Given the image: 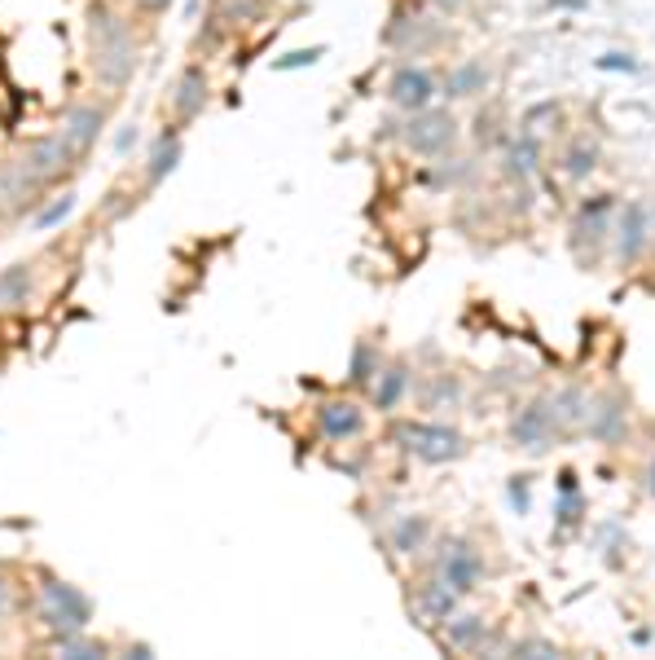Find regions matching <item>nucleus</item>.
I'll return each mask as SVG.
<instances>
[{"label": "nucleus", "mask_w": 655, "mask_h": 660, "mask_svg": "<svg viewBox=\"0 0 655 660\" xmlns=\"http://www.w3.org/2000/svg\"><path fill=\"white\" fill-rule=\"evenodd\" d=\"M554 410H559L563 427H585L590 423V396L576 392V388H563L559 396H554Z\"/></svg>", "instance_id": "22"}, {"label": "nucleus", "mask_w": 655, "mask_h": 660, "mask_svg": "<svg viewBox=\"0 0 655 660\" xmlns=\"http://www.w3.org/2000/svg\"><path fill=\"white\" fill-rule=\"evenodd\" d=\"M510 652H515V656H559V647L541 643V638H524V643H515Z\"/></svg>", "instance_id": "30"}, {"label": "nucleus", "mask_w": 655, "mask_h": 660, "mask_svg": "<svg viewBox=\"0 0 655 660\" xmlns=\"http://www.w3.org/2000/svg\"><path fill=\"white\" fill-rule=\"evenodd\" d=\"M550 5H585V0H550Z\"/></svg>", "instance_id": "39"}, {"label": "nucleus", "mask_w": 655, "mask_h": 660, "mask_svg": "<svg viewBox=\"0 0 655 660\" xmlns=\"http://www.w3.org/2000/svg\"><path fill=\"white\" fill-rule=\"evenodd\" d=\"M550 119H559V106H541V110H532L528 115V132H537V124H550Z\"/></svg>", "instance_id": "32"}, {"label": "nucleus", "mask_w": 655, "mask_h": 660, "mask_svg": "<svg viewBox=\"0 0 655 660\" xmlns=\"http://www.w3.org/2000/svg\"><path fill=\"white\" fill-rule=\"evenodd\" d=\"M510 502H515V511H528V489H524V480L510 484Z\"/></svg>", "instance_id": "33"}, {"label": "nucleus", "mask_w": 655, "mask_h": 660, "mask_svg": "<svg viewBox=\"0 0 655 660\" xmlns=\"http://www.w3.org/2000/svg\"><path fill=\"white\" fill-rule=\"evenodd\" d=\"M44 594V625H49L58 638L66 634H84V625H88V616H93V603L84 599L75 586H66V581L58 577H49L40 586Z\"/></svg>", "instance_id": "3"}, {"label": "nucleus", "mask_w": 655, "mask_h": 660, "mask_svg": "<svg viewBox=\"0 0 655 660\" xmlns=\"http://www.w3.org/2000/svg\"><path fill=\"white\" fill-rule=\"evenodd\" d=\"M444 638H449V647H458V652H475V647L488 643V625L480 616H449V621H444Z\"/></svg>", "instance_id": "17"}, {"label": "nucleus", "mask_w": 655, "mask_h": 660, "mask_svg": "<svg viewBox=\"0 0 655 660\" xmlns=\"http://www.w3.org/2000/svg\"><path fill=\"white\" fill-rule=\"evenodd\" d=\"M427 533H431L427 515H401V524L392 528V546L401 550V555H414V550H423Z\"/></svg>", "instance_id": "21"}, {"label": "nucleus", "mask_w": 655, "mask_h": 660, "mask_svg": "<svg viewBox=\"0 0 655 660\" xmlns=\"http://www.w3.org/2000/svg\"><path fill=\"white\" fill-rule=\"evenodd\" d=\"M488 88V71L480 62H462L458 71L444 80V97H453V102H462V97H475Z\"/></svg>", "instance_id": "19"}, {"label": "nucleus", "mask_w": 655, "mask_h": 660, "mask_svg": "<svg viewBox=\"0 0 655 660\" xmlns=\"http://www.w3.org/2000/svg\"><path fill=\"white\" fill-rule=\"evenodd\" d=\"M458 599H462V594L449 590V586H444V581L436 577L431 586H423V594H418V616H423V621H431V625H444L453 612H458Z\"/></svg>", "instance_id": "13"}, {"label": "nucleus", "mask_w": 655, "mask_h": 660, "mask_svg": "<svg viewBox=\"0 0 655 660\" xmlns=\"http://www.w3.org/2000/svg\"><path fill=\"white\" fill-rule=\"evenodd\" d=\"M537 159H541L537 141H532V132H524V137H515V141L506 146V163H502V172L510 176V181H528V176L537 172Z\"/></svg>", "instance_id": "16"}, {"label": "nucleus", "mask_w": 655, "mask_h": 660, "mask_svg": "<svg viewBox=\"0 0 655 660\" xmlns=\"http://www.w3.org/2000/svg\"><path fill=\"white\" fill-rule=\"evenodd\" d=\"M22 163H27V168L40 176V181H49V176H62V172H66L71 154H66L62 137H40V141H31V146H27Z\"/></svg>", "instance_id": "10"}, {"label": "nucleus", "mask_w": 655, "mask_h": 660, "mask_svg": "<svg viewBox=\"0 0 655 660\" xmlns=\"http://www.w3.org/2000/svg\"><path fill=\"white\" fill-rule=\"evenodd\" d=\"M31 295V273L22 269H5L0 273V308H14V304H22Z\"/></svg>", "instance_id": "23"}, {"label": "nucleus", "mask_w": 655, "mask_h": 660, "mask_svg": "<svg viewBox=\"0 0 655 660\" xmlns=\"http://www.w3.org/2000/svg\"><path fill=\"white\" fill-rule=\"evenodd\" d=\"M132 141H137V132H132V128H128V132H124V137H119V141H115V150H132Z\"/></svg>", "instance_id": "35"}, {"label": "nucleus", "mask_w": 655, "mask_h": 660, "mask_svg": "<svg viewBox=\"0 0 655 660\" xmlns=\"http://www.w3.org/2000/svg\"><path fill=\"white\" fill-rule=\"evenodd\" d=\"M374 366H379L374 348L370 344H357V348H352V374H348V379L357 383V388H365V383H374Z\"/></svg>", "instance_id": "25"}, {"label": "nucleus", "mask_w": 655, "mask_h": 660, "mask_svg": "<svg viewBox=\"0 0 655 660\" xmlns=\"http://www.w3.org/2000/svg\"><path fill=\"white\" fill-rule=\"evenodd\" d=\"M5 608H9V586L0 581V612H5Z\"/></svg>", "instance_id": "37"}, {"label": "nucleus", "mask_w": 655, "mask_h": 660, "mask_svg": "<svg viewBox=\"0 0 655 660\" xmlns=\"http://www.w3.org/2000/svg\"><path fill=\"white\" fill-rule=\"evenodd\" d=\"M436 97V75L427 66H401L392 75V102L401 110H427Z\"/></svg>", "instance_id": "9"}, {"label": "nucleus", "mask_w": 655, "mask_h": 660, "mask_svg": "<svg viewBox=\"0 0 655 660\" xmlns=\"http://www.w3.org/2000/svg\"><path fill=\"white\" fill-rule=\"evenodd\" d=\"M321 58V49H295V53H286V58H277L273 62V71H295V66H313Z\"/></svg>", "instance_id": "29"}, {"label": "nucleus", "mask_w": 655, "mask_h": 660, "mask_svg": "<svg viewBox=\"0 0 655 660\" xmlns=\"http://www.w3.org/2000/svg\"><path fill=\"white\" fill-rule=\"evenodd\" d=\"M616 234V256L620 260H638V251L651 242V207L647 203H625L612 225Z\"/></svg>", "instance_id": "7"}, {"label": "nucleus", "mask_w": 655, "mask_h": 660, "mask_svg": "<svg viewBox=\"0 0 655 660\" xmlns=\"http://www.w3.org/2000/svg\"><path fill=\"white\" fill-rule=\"evenodd\" d=\"M396 440H401V449H409L418 462H431V467L458 462L466 454V436L444 423H401L396 427Z\"/></svg>", "instance_id": "2"}, {"label": "nucleus", "mask_w": 655, "mask_h": 660, "mask_svg": "<svg viewBox=\"0 0 655 660\" xmlns=\"http://www.w3.org/2000/svg\"><path fill=\"white\" fill-rule=\"evenodd\" d=\"M40 185V176L27 168V163H0V207H18L22 198Z\"/></svg>", "instance_id": "14"}, {"label": "nucleus", "mask_w": 655, "mask_h": 660, "mask_svg": "<svg viewBox=\"0 0 655 660\" xmlns=\"http://www.w3.org/2000/svg\"><path fill=\"white\" fill-rule=\"evenodd\" d=\"M651 234H655V207H651ZM655 242V238H651Z\"/></svg>", "instance_id": "40"}, {"label": "nucleus", "mask_w": 655, "mask_h": 660, "mask_svg": "<svg viewBox=\"0 0 655 660\" xmlns=\"http://www.w3.org/2000/svg\"><path fill=\"white\" fill-rule=\"evenodd\" d=\"M203 106H207V75L198 66H185L181 80H176V93H172L176 119H194Z\"/></svg>", "instance_id": "12"}, {"label": "nucleus", "mask_w": 655, "mask_h": 660, "mask_svg": "<svg viewBox=\"0 0 655 660\" xmlns=\"http://www.w3.org/2000/svg\"><path fill=\"white\" fill-rule=\"evenodd\" d=\"M559 489H563V493H572V489H576V476H572V471H568V476H559Z\"/></svg>", "instance_id": "36"}, {"label": "nucleus", "mask_w": 655, "mask_h": 660, "mask_svg": "<svg viewBox=\"0 0 655 660\" xmlns=\"http://www.w3.org/2000/svg\"><path fill=\"white\" fill-rule=\"evenodd\" d=\"M137 5H141V9H150V14H163V9H168L172 0H137Z\"/></svg>", "instance_id": "34"}, {"label": "nucleus", "mask_w": 655, "mask_h": 660, "mask_svg": "<svg viewBox=\"0 0 655 660\" xmlns=\"http://www.w3.org/2000/svg\"><path fill=\"white\" fill-rule=\"evenodd\" d=\"M88 40H93V66L102 75V84H124L137 71V44H132L128 27L115 14H106L102 5L93 9L88 22Z\"/></svg>", "instance_id": "1"}, {"label": "nucleus", "mask_w": 655, "mask_h": 660, "mask_svg": "<svg viewBox=\"0 0 655 660\" xmlns=\"http://www.w3.org/2000/svg\"><path fill=\"white\" fill-rule=\"evenodd\" d=\"M647 489H651V498H655V458H651V471H647Z\"/></svg>", "instance_id": "38"}, {"label": "nucleus", "mask_w": 655, "mask_h": 660, "mask_svg": "<svg viewBox=\"0 0 655 660\" xmlns=\"http://www.w3.org/2000/svg\"><path fill=\"white\" fill-rule=\"evenodd\" d=\"M594 163H598V146H594V141H576V146L568 150V163H563V172L581 181V176L594 172Z\"/></svg>", "instance_id": "24"}, {"label": "nucleus", "mask_w": 655, "mask_h": 660, "mask_svg": "<svg viewBox=\"0 0 655 660\" xmlns=\"http://www.w3.org/2000/svg\"><path fill=\"white\" fill-rule=\"evenodd\" d=\"M559 410H554V396H537V401H528L524 410L510 418V440H515L519 449H550L554 436H559Z\"/></svg>", "instance_id": "5"}, {"label": "nucleus", "mask_w": 655, "mask_h": 660, "mask_svg": "<svg viewBox=\"0 0 655 660\" xmlns=\"http://www.w3.org/2000/svg\"><path fill=\"white\" fill-rule=\"evenodd\" d=\"M453 141H458V124H453L449 110H414V119L405 128V146L414 154L440 159V154L453 150Z\"/></svg>", "instance_id": "6"}, {"label": "nucleus", "mask_w": 655, "mask_h": 660, "mask_svg": "<svg viewBox=\"0 0 655 660\" xmlns=\"http://www.w3.org/2000/svg\"><path fill=\"white\" fill-rule=\"evenodd\" d=\"M590 432L598 440H607V445H616V440H625V405L612 401V396H603V401H594L590 410Z\"/></svg>", "instance_id": "15"}, {"label": "nucleus", "mask_w": 655, "mask_h": 660, "mask_svg": "<svg viewBox=\"0 0 655 660\" xmlns=\"http://www.w3.org/2000/svg\"><path fill=\"white\" fill-rule=\"evenodd\" d=\"M405 388H409V370L405 366L379 370V374H374V405H379V410H396V405H401V396H405Z\"/></svg>", "instance_id": "20"}, {"label": "nucleus", "mask_w": 655, "mask_h": 660, "mask_svg": "<svg viewBox=\"0 0 655 660\" xmlns=\"http://www.w3.org/2000/svg\"><path fill=\"white\" fill-rule=\"evenodd\" d=\"M62 652H66V656H88V660H97V656H106V647H102V643H93V638L66 634V638H62Z\"/></svg>", "instance_id": "27"}, {"label": "nucleus", "mask_w": 655, "mask_h": 660, "mask_svg": "<svg viewBox=\"0 0 655 660\" xmlns=\"http://www.w3.org/2000/svg\"><path fill=\"white\" fill-rule=\"evenodd\" d=\"M436 577H440L449 590L471 594V590L484 581V559H480V550L466 542V537H444V542H440V555H436Z\"/></svg>", "instance_id": "4"}, {"label": "nucleus", "mask_w": 655, "mask_h": 660, "mask_svg": "<svg viewBox=\"0 0 655 660\" xmlns=\"http://www.w3.org/2000/svg\"><path fill=\"white\" fill-rule=\"evenodd\" d=\"M603 71H638V62H629V53H607V58H598Z\"/></svg>", "instance_id": "31"}, {"label": "nucleus", "mask_w": 655, "mask_h": 660, "mask_svg": "<svg viewBox=\"0 0 655 660\" xmlns=\"http://www.w3.org/2000/svg\"><path fill=\"white\" fill-rule=\"evenodd\" d=\"M102 124H106V110L97 106V102L75 106L71 115H66V124H62V146H66V154H71V159L88 154V146L102 137Z\"/></svg>", "instance_id": "8"}, {"label": "nucleus", "mask_w": 655, "mask_h": 660, "mask_svg": "<svg viewBox=\"0 0 655 660\" xmlns=\"http://www.w3.org/2000/svg\"><path fill=\"white\" fill-rule=\"evenodd\" d=\"M264 14V0H229L225 5V22H251Z\"/></svg>", "instance_id": "28"}, {"label": "nucleus", "mask_w": 655, "mask_h": 660, "mask_svg": "<svg viewBox=\"0 0 655 660\" xmlns=\"http://www.w3.org/2000/svg\"><path fill=\"white\" fill-rule=\"evenodd\" d=\"M181 137L176 132H163L159 141H154V154H150V168H146V181L150 185H159V181H168V176L176 172V163H181Z\"/></svg>", "instance_id": "18"}, {"label": "nucleus", "mask_w": 655, "mask_h": 660, "mask_svg": "<svg viewBox=\"0 0 655 660\" xmlns=\"http://www.w3.org/2000/svg\"><path fill=\"white\" fill-rule=\"evenodd\" d=\"M71 212H75V194H62L58 203L44 207V212L36 216V229H53V225H62V220L71 216Z\"/></svg>", "instance_id": "26"}, {"label": "nucleus", "mask_w": 655, "mask_h": 660, "mask_svg": "<svg viewBox=\"0 0 655 660\" xmlns=\"http://www.w3.org/2000/svg\"><path fill=\"white\" fill-rule=\"evenodd\" d=\"M317 423H321V432H326L330 440H348V436L361 432L365 414H361L352 401H326V405L317 410Z\"/></svg>", "instance_id": "11"}]
</instances>
